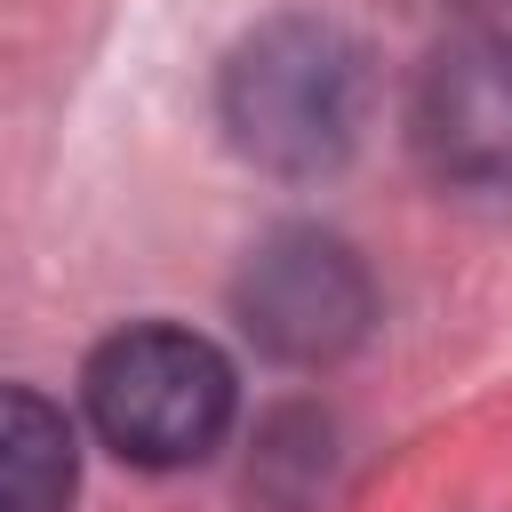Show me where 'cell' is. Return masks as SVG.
<instances>
[{"mask_svg": "<svg viewBox=\"0 0 512 512\" xmlns=\"http://www.w3.org/2000/svg\"><path fill=\"white\" fill-rule=\"evenodd\" d=\"M80 408L96 440L136 472H184L224 448L240 416L232 360L176 320H128L112 328L80 368Z\"/></svg>", "mask_w": 512, "mask_h": 512, "instance_id": "7a4b0ae2", "label": "cell"}, {"mask_svg": "<svg viewBox=\"0 0 512 512\" xmlns=\"http://www.w3.org/2000/svg\"><path fill=\"white\" fill-rule=\"evenodd\" d=\"M368 104L360 48L328 16H264L216 72V120L240 160L272 176H320L352 152Z\"/></svg>", "mask_w": 512, "mask_h": 512, "instance_id": "6da1fadb", "label": "cell"}, {"mask_svg": "<svg viewBox=\"0 0 512 512\" xmlns=\"http://www.w3.org/2000/svg\"><path fill=\"white\" fill-rule=\"evenodd\" d=\"M232 320L264 360L328 368V360L360 352V336L376 320V280L336 232L288 224V232L248 248V264L232 280Z\"/></svg>", "mask_w": 512, "mask_h": 512, "instance_id": "3957f363", "label": "cell"}, {"mask_svg": "<svg viewBox=\"0 0 512 512\" xmlns=\"http://www.w3.org/2000/svg\"><path fill=\"white\" fill-rule=\"evenodd\" d=\"M416 160L456 192H512V32L432 48L408 104Z\"/></svg>", "mask_w": 512, "mask_h": 512, "instance_id": "277c9868", "label": "cell"}, {"mask_svg": "<svg viewBox=\"0 0 512 512\" xmlns=\"http://www.w3.org/2000/svg\"><path fill=\"white\" fill-rule=\"evenodd\" d=\"M72 488H80L72 416L32 384H0V512H72Z\"/></svg>", "mask_w": 512, "mask_h": 512, "instance_id": "5b68a950", "label": "cell"}]
</instances>
